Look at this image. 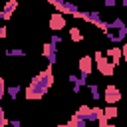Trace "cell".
Listing matches in <instances>:
<instances>
[{
  "label": "cell",
  "mask_w": 127,
  "mask_h": 127,
  "mask_svg": "<svg viewBox=\"0 0 127 127\" xmlns=\"http://www.w3.org/2000/svg\"><path fill=\"white\" fill-rule=\"evenodd\" d=\"M56 10H58L60 14H64V16H75V14L79 12L77 4H73V2H69V0H65V2L60 4V6H56Z\"/></svg>",
  "instance_id": "30bf717a"
},
{
  "label": "cell",
  "mask_w": 127,
  "mask_h": 127,
  "mask_svg": "<svg viewBox=\"0 0 127 127\" xmlns=\"http://www.w3.org/2000/svg\"><path fill=\"white\" fill-rule=\"evenodd\" d=\"M65 16L64 14H60V12H56V14H52L50 16V20H48V28L52 30V32H60V30H64L65 28Z\"/></svg>",
  "instance_id": "277c9868"
},
{
  "label": "cell",
  "mask_w": 127,
  "mask_h": 127,
  "mask_svg": "<svg viewBox=\"0 0 127 127\" xmlns=\"http://www.w3.org/2000/svg\"><path fill=\"white\" fill-rule=\"evenodd\" d=\"M8 125H10V119L2 117V119H0V127H8Z\"/></svg>",
  "instance_id": "4316f807"
},
{
  "label": "cell",
  "mask_w": 127,
  "mask_h": 127,
  "mask_svg": "<svg viewBox=\"0 0 127 127\" xmlns=\"http://www.w3.org/2000/svg\"><path fill=\"white\" fill-rule=\"evenodd\" d=\"M54 85V71H52V65H48V69H44V71H40L38 75H34L32 77V81L26 85V91H24V95H26V99H42L46 93H48V89Z\"/></svg>",
  "instance_id": "6da1fadb"
},
{
  "label": "cell",
  "mask_w": 127,
  "mask_h": 127,
  "mask_svg": "<svg viewBox=\"0 0 127 127\" xmlns=\"http://www.w3.org/2000/svg\"><path fill=\"white\" fill-rule=\"evenodd\" d=\"M105 58L113 64V65H119L121 64V48H107V52H105Z\"/></svg>",
  "instance_id": "8fae6325"
},
{
  "label": "cell",
  "mask_w": 127,
  "mask_h": 127,
  "mask_svg": "<svg viewBox=\"0 0 127 127\" xmlns=\"http://www.w3.org/2000/svg\"><path fill=\"white\" fill-rule=\"evenodd\" d=\"M44 58L48 60V65H54L58 62V46H54L52 42H46L44 44V50H42Z\"/></svg>",
  "instance_id": "8992f818"
},
{
  "label": "cell",
  "mask_w": 127,
  "mask_h": 127,
  "mask_svg": "<svg viewBox=\"0 0 127 127\" xmlns=\"http://www.w3.org/2000/svg\"><path fill=\"white\" fill-rule=\"evenodd\" d=\"M87 89H89V95L97 101V99H101V93H99V87L95 85V83H87Z\"/></svg>",
  "instance_id": "d6986e66"
},
{
  "label": "cell",
  "mask_w": 127,
  "mask_h": 127,
  "mask_svg": "<svg viewBox=\"0 0 127 127\" xmlns=\"http://www.w3.org/2000/svg\"><path fill=\"white\" fill-rule=\"evenodd\" d=\"M73 18L85 20L87 24H93L95 28H99V30H103V32H107V30H109V24H107L105 20H101V14H99L97 10H79Z\"/></svg>",
  "instance_id": "7a4b0ae2"
},
{
  "label": "cell",
  "mask_w": 127,
  "mask_h": 127,
  "mask_svg": "<svg viewBox=\"0 0 127 127\" xmlns=\"http://www.w3.org/2000/svg\"><path fill=\"white\" fill-rule=\"evenodd\" d=\"M6 95V79L4 77H0V99Z\"/></svg>",
  "instance_id": "ffe728a7"
},
{
  "label": "cell",
  "mask_w": 127,
  "mask_h": 127,
  "mask_svg": "<svg viewBox=\"0 0 127 127\" xmlns=\"http://www.w3.org/2000/svg\"><path fill=\"white\" fill-rule=\"evenodd\" d=\"M97 125H99V127H111V123H109V119H105V117H101V119L97 121Z\"/></svg>",
  "instance_id": "7402d4cb"
},
{
  "label": "cell",
  "mask_w": 127,
  "mask_h": 127,
  "mask_svg": "<svg viewBox=\"0 0 127 127\" xmlns=\"http://www.w3.org/2000/svg\"><path fill=\"white\" fill-rule=\"evenodd\" d=\"M107 24H109V30H111V32H115V30H121V28L125 26L123 18H115V20H111V22H107Z\"/></svg>",
  "instance_id": "e0dca14e"
},
{
  "label": "cell",
  "mask_w": 127,
  "mask_h": 127,
  "mask_svg": "<svg viewBox=\"0 0 127 127\" xmlns=\"http://www.w3.org/2000/svg\"><path fill=\"white\" fill-rule=\"evenodd\" d=\"M18 93H20V85H18V83H14V85H6V95H8V97L16 99Z\"/></svg>",
  "instance_id": "2e32d148"
},
{
  "label": "cell",
  "mask_w": 127,
  "mask_h": 127,
  "mask_svg": "<svg viewBox=\"0 0 127 127\" xmlns=\"http://www.w3.org/2000/svg\"><path fill=\"white\" fill-rule=\"evenodd\" d=\"M103 117V109H99V107H91V113L87 115V123H97L99 119Z\"/></svg>",
  "instance_id": "7c38bea8"
},
{
  "label": "cell",
  "mask_w": 127,
  "mask_h": 127,
  "mask_svg": "<svg viewBox=\"0 0 127 127\" xmlns=\"http://www.w3.org/2000/svg\"><path fill=\"white\" fill-rule=\"evenodd\" d=\"M117 115H119V109H117L115 105H107V107L103 109V117H105V119H115Z\"/></svg>",
  "instance_id": "5bb4252c"
},
{
  "label": "cell",
  "mask_w": 127,
  "mask_h": 127,
  "mask_svg": "<svg viewBox=\"0 0 127 127\" xmlns=\"http://www.w3.org/2000/svg\"><path fill=\"white\" fill-rule=\"evenodd\" d=\"M10 127H22V121L20 119H12L10 121Z\"/></svg>",
  "instance_id": "cb8c5ba5"
},
{
  "label": "cell",
  "mask_w": 127,
  "mask_h": 127,
  "mask_svg": "<svg viewBox=\"0 0 127 127\" xmlns=\"http://www.w3.org/2000/svg\"><path fill=\"white\" fill-rule=\"evenodd\" d=\"M69 38H71V42H81L83 34L79 32V28H69Z\"/></svg>",
  "instance_id": "ac0fdd59"
},
{
  "label": "cell",
  "mask_w": 127,
  "mask_h": 127,
  "mask_svg": "<svg viewBox=\"0 0 127 127\" xmlns=\"http://www.w3.org/2000/svg\"><path fill=\"white\" fill-rule=\"evenodd\" d=\"M105 38L111 44H123L127 38V26H123L121 30H115V32H105Z\"/></svg>",
  "instance_id": "52a82bcc"
},
{
  "label": "cell",
  "mask_w": 127,
  "mask_h": 127,
  "mask_svg": "<svg viewBox=\"0 0 127 127\" xmlns=\"http://www.w3.org/2000/svg\"><path fill=\"white\" fill-rule=\"evenodd\" d=\"M121 58H123V60L127 62V42H125V44L121 46Z\"/></svg>",
  "instance_id": "603a6c76"
},
{
  "label": "cell",
  "mask_w": 127,
  "mask_h": 127,
  "mask_svg": "<svg viewBox=\"0 0 127 127\" xmlns=\"http://www.w3.org/2000/svg\"><path fill=\"white\" fill-rule=\"evenodd\" d=\"M2 117H6V115H4V109L0 107V119H2Z\"/></svg>",
  "instance_id": "f1b7e54d"
},
{
  "label": "cell",
  "mask_w": 127,
  "mask_h": 127,
  "mask_svg": "<svg viewBox=\"0 0 127 127\" xmlns=\"http://www.w3.org/2000/svg\"><path fill=\"white\" fill-rule=\"evenodd\" d=\"M50 42H52L54 46H58V44H62V36H58V34H52V36H50Z\"/></svg>",
  "instance_id": "44dd1931"
},
{
  "label": "cell",
  "mask_w": 127,
  "mask_h": 127,
  "mask_svg": "<svg viewBox=\"0 0 127 127\" xmlns=\"http://www.w3.org/2000/svg\"><path fill=\"white\" fill-rule=\"evenodd\" d=\"M89 113H91V107L83 103V105H79V107H77V111H75L73 115H77V117H81V119H87V115H89Z\"/></svg>",
  "instance_id": "9a60e30c"
},
{
  "label": "cell",
  "mask_w": 127,
  "mask_h": 127,
  "mask_svg": "<svg viewBox=\"0 0 127 127\" xmlns=\"http://www.w3.org/2000/svg\"><path fill=\"white\" fill-rule=\"evenodd\" d=\"M16 8H18V0H6L4 8L0 10V18H2L4 22H8V20L12 18V14L16 12Z\"/></svg>",
  "instance_id": "9c48e42d"
},
{
  "label": "cell",
  "mask_w": 127,
  "mask_h": 127,
  "mask_svg": "<svg viewBox=\"0 0 127 127\" xmlns=\"http://www.w3.org/2000/svg\"><path fill=\"white\" fill-rule=\"evenodd\" d=\"M105 101H107V105H115L119 99H121V91L115 87V85H105V89H103V95H101Z\"/></svg>",
  "instance_id": "5b68a950"
},
{
  "label": "cell",
  "mask_w": 127,
  "mask_h": 127,
  "mask_svg": "<svg viewBox=\"0 0 127 127\" xmlns=\"http://www.w3.org/2000/svg\"><path fill=\"white\" fill-rule=\"evenodd\" d=\"M64 2H65V0H48V4H52L54 8H56V6H60V4H64Z\"/></svg>",
  "instance_id": "484cf974"
},
{
  "label": "cell",
  "mask_w": 127,
  "mask_h": 127,
  "mask_svg": "<svg viewBox=\"0 0 127 127\" xmlns=\"http://www.w3.org/2000/svg\"><path fill=\"white\" fill-rule=\"evenodd\" d=\"M103 4H105L107 8H113V6L117 4V0H103Z\"/></svg>",
  "instance_id": "d4e9b609"
},
{
  "label": "cell",
  "mask_w": 127,
  "mask_h": 127,
  "mask_svg": "<svg viewBox=\"0 0 127 127\" xmlns=\"http://www.w3.org/2000/svg\"><path fill=\"white\" fill-rule=\"evenodd\" d=\"M6 32H8V30H6V26H0V40H4V38H6Z\"/></svg>",
  "instance_id": "83f0119b"
},
{
  "label": "cell",
  "mask_w": 127,
  "mask_h": 127,
  "mask_svg": "<svg viewBox=\"0 0 127 127\" xmlns=\"http://www.w3.org/2000/svg\"><path fill=\"white\" fill-rule=\"evenodd\" d=\"M4 54H6V58H26V50H22V48H8Z\"/></svg>",
  "instance_id": "4fadbf2b"
},
{
  "label": "cell",
  "mask_w": 127,
  "mask_h": 127,
  "mask_svg": "<svg viewBox=\"0 0 127 127\" xmlns=\"http://www.w3.org/2000/svg\"><path fill=\"white\" fill-rule=\"evenodd\" d=\"M91 64H93V58L91 56H81L77 65H79V75L81 77H87L91 73Z\"/></svg>",
  "instance_id": "ba28073f"
},
{
  "label": "cell",
  "mask_w": 127,
  "mask_h": 127,
  "mask_svg": "<svg viewBox=\"0 0 127 127\" xmlns=\"http://www.w3.org/2000/svg\"><path fill=\"white\" fill-rule=\"evenodd\" d=\"M93 60H95V67H97V71H99L101 75L109 77V75H113V73H115V65L105 58V54H103V52H95Z\"/></svg>",
  "instance_id": "3957f363"
},
{
  "label": "cell",
  "mask_w": 127,
  "mask_h": 127,
  "mask_svg": "<svg viewBox=\"0 0 127 127\" xmlns=\"http://www.w3.org/2000/svg\"><path fill=\"white\" fill-rule=\"evenodd\" d=\"M121 4H123V6H125V8H127V0H121Z\"/></svg>",
  "instance_id": "f546056e"
}]
</instances>
